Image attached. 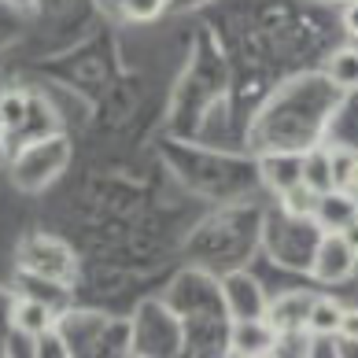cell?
<instances>
[{"instance_id": "cell-1", "label": "cell", "mask_w": 358, "mask_h": 358, "mask_svg": "<svg viewBox=\"0 0 358 358\" xmlns=\"http://www.w3.org/2000/svg\"><path fill=\"white\" fill-rule=\"evenodd\" d=\"M67 163H71V141L63 134H48L19 148V155L11 159V178L26 192H41L67 170Z\"/></svg>"}, {"instance_id": "cell-2", "label": "cell", "mask_w": 358, "mask_h": 358, "mask_svg": "<svg viewBox=\"0 0 358 358\" xmlns=\"http://www.w3.org/2000/svg\"><path fill=\"white\" fill-rule=\"evenodd\" d=\"M19 266L30 277H37V281L59 285L63 277H71L74 255H71L67 244L52 241V236H30V241L19 248Z\"/></svg>"}, {"instance_id": "cell-3", "label": "cell", "mask_w": 358, "mask_h": 358, "mask_svg": "<svg viewBox=\"0 0 358 358\" xmlns=\"http://www.w3.org/2000/svg\"><path fill=\"white\" fill-rule=\"evenodd\" d=\"M358 266V255L351 251V244L343 241V233H322L314 244V255H310V273L317 277L322 285H340L348 281Z\"/></svg>"}, {"instance_id": "cell-4", "label": "cell", "mask_w": 358, "mask_h": 358, "mask_svg": "<svg viewBox=\"0 0 358 358\" xmlns=\"http://www.w3.org/2000/svg\"><path fill=\"white\" fill-rule=\"evenodd\" d=\"M222 299H225V310H229L233 322H255V317H266V310H270V299L262 292V285L241 270L222 281Z\"/></svg>"}, {"instance_id": "cell-5", "label": "cell", "mask_w": 358, "mask_h": 358, "mask_svg": "<svg viewBox=\"0 0 358 358\" xmlns=\"http://www.w3.org/2000/svg\"><path fill=\"white\" fill-rule=\"evenodd\" d=\"M277 329L270 317H255V322H233L229 333V358H266L277 343Z\"/></svg>"}, {"instance_id": "cell-6", "label": "cell", "mask_w": 358, "mask_h": 358, "mask_svg": "<svg viewBox=\"0 0 358 358\" xmlns=\"http://www.w3.org/2000/svg\"><path fill=\"white\" fill-rule=\"evenodd\" d=\"M310 218L317 222L322 233H343L358 218V200L348 196V192H340V189H333V192L317 196V207H314Z\"/></svg>"}, {"instance_id": "cell-7", "label": "cell", "mask_w": 358, "mask_h": 358, "mask_svg": "<svg viewBox=\"0 0 358 358\" xmlns=\"http://www.w3.org/2000/svg\"><path fill=\"white\" fill-rule=\"evenodd\" d=\"M299 181L307 185L310 192L325 196L336 189V152L329 148H310L299 163Z\"/></svg>"}, {"instance_id": "cell-8", "label": "cell", "mask_w": 358, "mask_h": 358, "mask_svg": "<svg viewBox=\"0 0 358 358\" xmlns=\"http://www.w3.org/2000/svg\"><path fill=\"white\" fill-rule=\"evenodd\" d=\"M52 322H56V310L37 296H22V299H15V307H11V325H15V333H26L34 340L41 333H48Z\"/></svg>"}, {"instance_id": "cell-9", "label": "cell", "mask_w": 358, "mask_h": 358, "mask_svg": "<svg viewBox=\"0 0 358 358\" xmlns=\"http://www.w3.org/2000/svg\"><path fill=\"white\" fill-rule=\"evenodd\" d=\"M310 303H314V296H307V292H299V296H285V299L270 303L266 317H270V325L277 329V333H296V329H303V322H307Z\"/></svg>"}, {"instance_id": "cell-10", "label": "cell", "mask_w": 358, "mask_h": 358, "mask_svg": "<svg viewBox=\"0 0 358 358\" xmlns=\"http://www.w3.org/2000/svg\"><path fill=\"white\" fill-rule=\"evenodd\" d=\"M299 163H303V155L273 152V155L262 159V178H266V185L277 196H285L292 185H299Z\"/></svg>"}, {"instance_id": "cell-11", "label": "cell", "mask_w": 358, "mask_h": 358, "mask_svg": "<svg viewBox=\"0 0 358 358\" xmlns=\"http://www.w3.org/2000/svg\"><path fill=\"white\" fill-rule=\"evenodd\" d=\"M325 74L329 82L343 92H358V48L355 45H343L336 48L333 56L325 59Z\"/></svg>"}, {"instance_id": "cell-12", "label": "cell", "mask_w": 358, "mask_h": 358, "mask_svg": "<svg viewBox=\"0 0 358 358\" xmlns=\"http://www.w3.org/2000/svg\"><path fill=\"white\" fill-rule=\"evenodd\" d=\"M340 317H343V307L336 299H314L307 310V322H303V333L307 336H336Z\"/></svg>"}, {"instance_id": "cell-13", "label": "cell", "mask_w": 358, "mask_h": 358, "mask_svg": "<svg viewBox=\"0 0 358 358\" xmlns=\"http://www.w3.org/2000/svg\"><path fill=\"white\" fill-rule=\"evenodd\" d=\"M336 189L358 200V155L355 152H336Z\"/></svg>"}, {"instance_id": "cell-14", "label": "cell", "mask_w": 358, "mask_h": 358, "mask_svg": "<svg viewBox=\"0 0 358 358\" xmlns=\"http://www.w3.org/2000/svg\"><path fill=\"white\" fill-rule=\"evenodd\" d=\"M281 200H285V210H288V215H299V218H310L314 215V207H317V192H310L307 189V185H292V189L281 196Z\"/></svg>"}, {"instance_id": "cell-15", "label": "cell", "mask_w": 358, "mask_h": 358, "mask_svg": "<svg viewBox=\"0 0 358 358\" xmlns=\"http://www.w3.org/2000/svg\"><path fill=\"white\" fill-rule=\"evenodd\" d=\"M118 4H122V15H126V19L152 22V19H159V15L166 11L170 0H118Z\"/></svg>"}, {"instance_id": "cell-16", "label": "cell", "mask_w": 358, "mask_h": 358, "mask_svg": "<svg viewBox=\"0 0 358 358\" xmlns=\"http://www.w3.org/2000/svg\"><path fill=\"white\" fill-rule=\"evenodd\" d=\"M34 358H71V351H67V343L59 340V333H41L34 340Z\"/></svg>"}, {"instance_id": "cell-17", "label": "cell", "mask_w": 358, "mask_h": 358, "mask_svg": "<svg viewBox=\"0 0 358 358\" xmlns=\"http://www.w3.org/2000/svg\"><path fill=\"white\" fill-rule=\"evenodd\" d=\"M336 336H340V340H348V343H358V310H343Z\"/></svg>"}, {"instance_id": "cell-18", "label": "cell", "mask_w": 358, "mask_h": 358, "mask_svg": "<svg viewBox=\"0 0 358 358\" xmlns=\"http://www.w3.org/2000/svg\"><path fill=\"white\" fill-rule=\"evenodd\" d=\"M340 22L351 37H358V0H343V11H340Z\"/></svg>"}, {"instance_id": "cell-19", "label": "cell", "mask_w": 358, "mask_h": 358, "mask_svg": "<svg viewBox=\"0 0 358 358\" xmlns=\"http://www.w3.org/2000/svg\"><path fill=\"white\" fill-rule=\"evenodd\" d=\"M343 241H348V244H351V251L358 255V218L348 225V229H343Z\"/></svg>"}, {"instance_id": "cell-20", "label": "cell", "mask_w": 358, "mask_h": 358, "mask_svg": "<svg viewBox=\"0 0 358 358\" xmlns=\"http://www.w3.org/2000/svg\"><path fill=\"white\" fill-rule=\"evenodd\" d=\"M8 134V122H4V111H0V137Z\"/></svg>"}, {"instance_id": "cell-21", "label": "cell", "mask_w": 358, "mask_h": 358, "mask_svg": "<svg viewBox=\"0 0 358 358\" xmlns=\"http://www.w3.org/2000/svg\"><path fill=\"white\" fill-rule=\"evenodd\" d=\"M0 155H4V148H0Z\"/></svg>"}, {"instance_id": "cell-22", "label": "cell", "mask_w": 358, "mask_h": 358, "mask_svg": "<svg viewBox=\"0 0 358 358\" xmlns=\"http://www.w3.org/2000/svg\"><path fill=\"white\" fill-rule=\"evenodd\" d=\"M340 4H343V0H340Z\"/></svg>"}]
</instances>
